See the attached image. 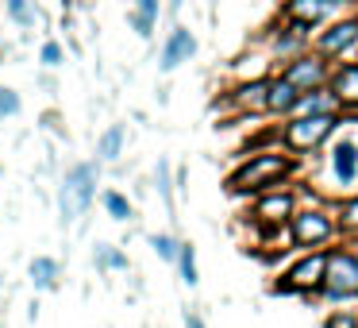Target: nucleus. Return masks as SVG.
Instances as JSON below:
<instances>
[{
  "mask_svg": "<svg viewBox=\"0 0 358 328\" xmlns=\"http://www.w3.org/2000/svg\"><path fill=\"white\" fill-rule=\"evenodd\" d=\"M124 143H127V128L124 124H108L96 139V163H116L124 155Z\"/></svg>",
  "mask_w": 358,
  "mask_h": 328,
  "instance_id": "nucleus-18",
  "label": "nucleus"
},
{
  "mask_svg": "<svg viewBox=\"0 0 358 328\" xmlns=\"http://www.w3.org/2000/svg\"><path fill=\"white\" fill-rule=\"evenodd\" d=\"M0 4H4V12H8V20L20 27V32H27V27L35 24V16H39L31 0H0Z\"/></svg>",
  "mask_w": 358,
  "mask_h": 328,
  "instance_id": "nucleus-25",
  "label": "nucleus"
},
{
  "mask_svg": "<svg viewBox=\"0 0 358 328\" xmlns=\"http://www.w3.org/2000/svg\"><path fill=\"white\" fill-rule=\"evenodd\" d=\"M347 128V112H293L273 128V139L296 158H312Z\"/></svg>",
  "mask_w": 358,
  "mask_h": 328,
  "instance_id": "nucleus-2",
  "label": "nucleus"
},
{
  "mask_svg": "<svg viewBox=\"0 0 358 328\" xmlns=\"http://www.w3.org/2000/svg\"><path fill=\"white\" fill-rule=\"evenodd\" d=\"M296 112H343V101L335 97V89H312V93L301 97V104H296Z\"/></svg>",
  "mask_w": 358,
  "mask_h": 328,
  "instance_id": "nucleus-21",
  "label": "nucleus"
},
{
  "mask_svg": "<svg viewBox=\"0 0 358 328\" xmlns=\"http://www.w3.org/2000/svg\"><path fill=\"white\" fill-rule=\"evenodd\" d=\"M324 328H358V309H331L324 317Z\"/></svg>",
  "mask_w": 358,
  "mask_h": 328,
  "instance_id": "nucleus-29",
  "label": "nucleus"
},
{
  "mask_svg": "<svg viewBox=\"0 0 358 328\" xmlns=\"http://www.w3.org/2000/svg\"><path fill=\"white\" fill-rule=\"evenodd\" d=\"M301 174V158L293 151L278 147H258V151H247L243 163H235L224 178V193L227 197H255L262 189H273V186H289V182Z\"/></svg>",
  "mask_w": 358,
  "mask_h": 328,
  "instance_id": "nucleus-1",
  "label": "nucleus"
},
{
  "mask_svg": "<svg viewBox=\"0 0 358 328\" xmlns=\"http://www.w3.org/2000/svg\"><path fill=\"white\" fill-rule=\"evenodd\" d=\"M58 274H62V266H58V259H50V255L31 259V266H27V278H31V286L39 289V294H47V289L58 286Z\"/></svg>",
  "mask_w": 358,
  "mask_h": 328,
  "instance_id": "nucleus-19",
  "label": "nucleus"
},
{
  "mask_svg": "<svg viewBox=\"0 0 358 328\" xmlns=\"http://www.w3.org/2000/svg\"><path fill=\"white\" fill-rule=\"evenodd\" d=\"M331 70H335V62L331 58H324L320 50H301L296 58H289V62H281V78H289L301 93H312V89H327L331 86Z\"/></svg>",
  "mask_w": 358,
  "mask_h": 328,
  "instance_id": "nucleus-10",
  "label": "nucleus"
},
{
  "mask_svg": "<svg viewBox=\"0 0 358 328\" xmlns=\"http://www.w3.org/2000/svg\"><path fill=\"white\" fill-rule=\"evenodd\" d=\"M173 266H178V278L185 282V286H196V282H201V271H196V247H193V243H181Z\"/></svg>",
  "mask_w": 358,
  "mask_h": 328,
  "instance_id": "nucleus-23",
  "label": "nucleus"
},
{
  "mask_svg": "<svg viewBox=\"0 0 358 328\" xmlns=\"http://www.w3.org/2000/svg\"><path fill=\"white\" fill-rule=\"evenodd\" d=\"M158 193H162L166 205H173V189H170V163H158Z\"/></svg>",
  "mask_w": 358,
  "mask_h": 328,
  "instance_id": "nucleus-30",
  "label": "nucleus"
},
{
  "mask_svg": "<svg viewBox=\"0 0 358 328\" xmlns=\"http://www.w3.org/2000/svg\"><path fill=\"white\" fill-rule=\"evenodd\" d=\"M331 89H335V97L343 101V112H347V116H358V55L335 62Z\"/></svg>",
  "mask_w": 358,
  "mask_h": 328,
  "instance_id": "nucleus-15",
  "label": "nucleus"
},
{
  "mask_svg": "<svg viewBox=\"0 0 358 328\" xmlns=\"http://www.w3.org/2000/svg\"><path fill=\"white\" fill-rule=\"evenodd\" d=\"M93 259H96V266H101V271H127V266H131V259H127L120 247H112V243H96Z\"/></svg>",
  "mask_w": 358,
  "mask_h": 328,
  "instance_id": "nucleus-24",
  "label": "nucleus"
},
{
  "mask_svg": "<svg viewBox=\"0 0 358 328\" xmlns=\"http://www.w3.org/2000/svg\"><path fill=\"white\" fill-rule=\"evenodd\" d=\"M185 328H208V324H204V320L196 317V313H189V317H185Z\"/></svg>",
  "mask_w": 358,
  "mask_h": 328,
  "instance_id": "nucleus-32",
  "label": "nucleus"
},
{
  "mask_svg": "<svg viewBox=\"0 0 358 328\" xmlns=\"http://www.w3.org/2000/svg\"><path fill=\"white\" fill-rule=\"evenodd\" d=\"M339 4L335 0H281L278 4V20H285V24L301 27V32H320V27L327 24V20L339 16Z\"/></svg>",
  "mask_w": 358,
  "mask_h": 328,
  "instance_id": "nucleus-12",
  "label": "nucleus"
},
{
  "mask_svg": "<svg viewBox=\"0 0 358 328\" xmlns=\"http://www.w3.org/2000/svg\"><path fill=\"white\" fill-rule=\"evenodd\" d=\"M327 278V251H296L273 278L278 297H320Z\"/></svg>",
  "mask_w": 358,
  "mask_h": 328,
  "instance_id": "nucleus-4",
  "label": "nucleus"
},
{
  "mask_svg": "<svg viewBox=\"0 0 358 328\" xmlns=\"http://www.w3.org/2000/svg\"><path fill=\"white\" fill-rule=\"evenodd\" d=\"M335 217H339L343 240H358V189L355 193H343L335 201Z\"/></svg>",
  "mask_w": 358,
  "mask_h": 328,
  "instance_id": "nucleus-20",
  "label": "nucleus"
},
{
  "mask_svg": "<svg viewBox=\"0 0 358 328\" xmlns=\"http://www.w3.org/2000/svg\"><path fill=\"white\" fill-rule=\"evenodd\" d=\"M312 50H320L331 62L355 58L358 55V12H339L320 32H312Z\"/></svg>",
  "mask_w": 358,
  "mask_h": 328,
  "instance_id": "nucleus-9",
  "label": "nucleus"
},
{
  "mask_svg": "<svg viewBox=\"0 0 358 328\" xmlns=\"http://www.w3.org/2000/svg\"><path fill=\"white\" fill-rule=\"evenodd\" d=\"M335 243H343L335 201L312 197V205H301L293 212V220L285 224V247H293V251H331Z\"/></svg>",
  "mask_w": 358,
  "mask_h": 328,
  "instance_id": "nucleus-3",
  "label": "nucleus"
},
{
  "mask_svg": "<svg viewBox=\"0 0 358 328\" xmlns=\"http://www.w3.org/2000/svg\"><path fill=\"white\" fill-rule=\"evenodd\" d=\"M39 62L47 66V70H58V66L66 62V50H62V43H58V39H47V43H43V47H39Z\"/></svg>",
  "mask_w": 358,
  "mask_h": 328,
  "instance_id": "nucleus-28",
  "label": "nucleus"
},
{
  "mask_svg": "<svg viewBox=\"0 0 358 328\" xmlns=\"http://www.w3.org/2000/svg\"><path fill=\"white\" fill-rule=\"evenodd\" d=\"M301 97L304 93L293 86V81L281 78V74H273V78H270V101H266V116H273V120L293 116L296 104H301Z\"/></svg>",
  "mask_w": 358,
  "mask_h": 328,
  "instance_id": "nucleus-16",
  "label": "nucleus"
},
{
  "mask_svg": "<svg viewBox=\"0 0 358 328\" xmlns=\"http://www.w3.org/2000/svg\"><path fill=\"white\" fill-rule=\"evenodd\" d=\"M335 4H339L343 12H358V0H335Z\"/></svg>",
  "mask_w": 358,
  "mask_h": 328,
  "instance_id": "nucleus-33",
  "label": "nucleus"
},
{
  "mask_svg": "<svg viewBox=\"0 0 358 328\" xmlns=\"http://www.w3.org/2000/svg\"><path fill=\"white\" fill-rule=\"evenodd\" d=\"M193 58H196V35L189 32L185 24H178V20H173L170 32H166V39H162V50H158V70L173 74L178 66L193 62Z\"/></svg>",
  "mask_w": 358,
  "mask_h": 328,
  "instance_id": "nucleus-14",
  "label": "nucleus"
},
{
  "mask_svg": "<svg viewBox=\"0 0 358 328\" xmlns=\"http://www.w3.org/2000/svg\"><path fill=\"white\" fill-rule=\"evenodd\" d=\"M150 247H155V255L162 259V263H173L178 251H181V240H173L170 232H155V235H150Z\"/></svg>",
  "mask_w": 358,
  "mask_h": 328,
  "instance_id": "nucleus-26",
  "label": "nucleus"
},
{
  "mask_svg": "<svg viewBox=\"0 0 358 328\" xmlns=\"http://www.w3.org/2000/svg\"><path fill=\"white\" fill-rule=\"evenodd\" d=\"M324 174L331 182V189L339 193H355L358 186V135L339 132L324 147Z\"/></svg>",
  "mask_w": 358,
  "mask_h": 328,
  "instance_id": "nucleus-8",
  "label": "nucleus"
},
{
  "mask_svg": "<svg viewBox=\"0 0 358 328\" xmlns=\"http://www.w3.org/2000/svg\"><path fill=\"white\" fill-rule=\"evenodd\" d=\"M308 47H312V35L301 32V27H293V24H285V20H273V24L266 27V55H270L273 62H289V58H296Z\"/></svg>",
  "mask_w": 358,
  "mask_h": 328,
  "instance_id": "nucleus-13",
  "label": "nucleus"
},
{
  "mask_svg": "<svg viewBox=\"0 0 358 328\" xmlns=\"http://www.w3.org/2000/svg\"><path fill=\"white\" fill-rule=\"evenodd\" d=\"M162 12H166V0H135L131 4V32L139 39H150L158 20H162Z\"/></svg>",
  "mask_w": 358,
  "mask_h": 328,
  "instance_id": "nucleus-17",
  "label": "nucleus"
},
{
  "mask_svg": "<svg viewBox=\"0 0 358 328\" xmlns=\"http://www.w3.org/2000/svg\"><path fill=\"white\" fill-rule=\"evenodd\" d=\"M270 78L273 74H258V78H235L231 89H224V104L239 116H266V101H270Z\"/></svg>",
  "mask_w": 358,
  "mask_h": 328,
  "instance_id": "nucleus-11",
  "label": "nucleus"
},
{
  "mask_svg": "<svg viewBox=\"0 0 358 328\" xmlns=\"http://www.w3.org/2000/svg\"><path fill=\"white\" fill-rule=\"evenodd\" d=\"M20 109H24V97H20L16 89L0 86V120H12V116H20Z\"/></svg>",
  "mask_w": 358,
  "mask_h": 328,
  "instance_id": "nucleus-27",
  "label": "nucleus"
},
{
  "mask_svg": "<svg viewBox=\"0 0 358 328\" xmlns=\"http://www.w3.org/2000/svg\"><path fill=\"white\" fill-rule=\"evenodd\" d=\"M185 4H189V0H166V16H170V24L178 20V12L185 8Z\"/></svg>",
  "mask_w": 358,
  "mask_h": 328,
  "instance_id": "nucleus-31",
  "label": "nucleus"
},
{
  "mask_svg": "<svg viewBox=\"0 0 358 328\" xmlns=\"http://www.w3.org/2000/svg\"><path fill=\"white\" fill-rule=\"evenodd\" d=\"M320 297H324L327 305L358 301V251L350 247L347 240L327 251V278H324Z\"/></svg>",
  "mask_w": 358,
  "mask_h": 328,
  "instance_id": "nucleus-6",
  "label": "nucleus"
},
{
  "mask_svg": "<svg viewBox=\"0 0 358 328\" xmlns=\"http://www.w3.org/2000/svg\"><path fill=\"white\" fill-rule=\"evenodd\" d=\"M101 205H104V212H108L112 220H120V224H127V220L135 217V209H131V197L124 193V189H104L101 193Z\"/></svg>",
  "mask_w": 358,
  "mask_h": 328,
  "instance_id": "nucleus-22",
  "label": "nucleus"
},
{
  "mask_svg": "<svg viewBox=\"0 0 358 328\" xmlns=\"http://www.w3.org/2000/svg\"><path fill=\"white\" fill-rule=\"evenodd\" d=\"M96 193H101V174L96 163H73L66 170L62 186H58V212H62V224H78L89 217Z\"/></svg>",
  "mask_w": 358,
  "mask_h": 328,
  "instance_id": "nucleus-5",
  "label": "nucleus"
},
{
  "mask_svg": "<svg viewBox=\"0 0 358 328\" xmlns=\"http://www.w3.org/2000/svg\"><path fill=\"white\" fill-rule=\"evenodd\" d=\"M296 209H301L296 189L293 186H273V189H262V193L250 197L247 220L262 228V235H273V232H285V224L293 220Z\"/></svg>",
  "mask_w": 358,
  "mask_h": 328,
  "instance_id": "nucleus-7",
  "label": "nucleus"
}]
</instances>
